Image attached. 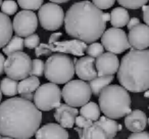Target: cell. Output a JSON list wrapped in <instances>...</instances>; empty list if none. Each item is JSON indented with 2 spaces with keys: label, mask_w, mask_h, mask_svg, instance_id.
<instances>
[{
  "label": "cell",
  "mask_w": 149,
  "mask_h": 139,
  "mask_svg": "<svg viewBox=\"0 0 149 139\" xmlns=\"http://www.w3.org/2000/svg\"><path fill=\"white\" fill-rule=\"evenodd\" d=\"M128 139H149V132L141 131V132H135L129 136Z\"/></svg>",
  "instance_id": "36"
},
{
  "label": "cell",
  "mask_w": 149,
  "mask_h": 139,
  "mask_svg": "<svg viewBox=\"0 0 149 139\" xmlns=\"http://www.w3.org/2000/svg\"><path fill=\"white\" fill-rule=\"evenodd\" d=\"M104 51V47L101 43H98V42H93V43H90L89 46H87L86 48V52L89 56L93 58H97L99 55H101Z\"/></svg>",
  "instance_id": "31"
},
{
  "label": "cell",
  "mask_w": 149,
  "mask_h": 139,
  "mask_svg": "<svg viewBox=\"0 0 149 139\" xmlns=\"http://www.w3.org/2000/svg\"><path fill=\"white\" fill-rule=\"evenodd\" d=\"M128 40L131 47L134 49L143 50L149 47V27L146 24H139L130 30Z\"/></svg>",
  "instance_id": "15"
},
{
  "label": "cell",
  "mask_w": 149,
  "mask_h": 139,
  "mask_svg": "<svg viewBox=\"0 0 149 139\" xmlns=\"http://www.w3.org/2000/svg\"><path fill=\"white\" fill-rule=\"evenodd\" d=\"M19 7L27 10H37L43 4V0H17Z\"/></svg>",
  "instance_id": "28"
},
{
  "label": "cell",
  "mask_w": 149,
  "mask_h": 139,
  "mask_svg": "<svg viewBox=\"0 0 149 139\" xmlns=\"http://www.w3.org/2000/svg\"><path fill=\"white\" fill-rule=\"evenodd\" d=\"M97 122H98V124L103 127L106 134H107L108 139L114 138L116 133L122 130V126H120V124H118V122H116V120L108 118V117H106V116L100 117L97 120Z\"/></svg>",
  "instance_id": "22"
},
{
  "label": "cell",
  "mask_w": 149,
  "mask_h": 139,
  "mask_svg": "<svg viewBox=\"0 0 149 139\" xmlns=\"http://www.w3.org/2000/svg\"><path fill=\"white\" fill-rule=\"evenodd\" d=\"M1 3H2V0H0V6H1Z\"/></svg>",
  "instance_id": "47"
},
{
  "label": "cell",
  "mask_w": 149,
  "mask_h": 139,
  "mask_svg": "<svg viewBox=\"0 0 149 139\" xmlns=\"http://www.w3.org/2000/svg\"><path fill=\"white\" fill-rule=\"evenodd\" d=\"M40 44V37L37 34H32L26 37V39H24V45L25 47L29 48V49H34Z\"/></svg>",
  "instance_id": "33"
},
{
  "label": "cell",
  "mask_w": 149,
  "mask_h": 139,
  "mask_svg": "<svg viewBox=\"0 0 149 139\" xmlns=\"http://www.w3.org/2000/svg\"><path fill=\"white\" fill-rule=\"evenodd\" d=\"M139 24H140V20L138 17H132V19L129 20L128 24H127V27H128L129 30H131L134 27H136V26H138Z\"/></svg>",
  "instance_id": "38"
},
{
  "label": "cell",
  "mask_w": 149,
  "mask_h": 139,
  "mask_svg": "<svg viewBox=\"0 0 149 139\" xmlns=\"http://www.w3.org/2000/svg\"><path fill=\"white\" fill-rule=\"evenodd\" d=\"M49 1H51V2H53V3H57V4H59V3H65V2H68L70 0H49Z\"/></svg>",
  "instance_id": "43"
},
{
  "label": "cell",
  "mask_w": 149,
  "mask_h": 139,
  "mask_svg": "<svg viewBox=\"0 0 149 139\" xmlns=\"http://www.w3.org/2000/svg\"><path fill=\"white\" fill-rule=\"evenodd\" d=\"M1 13H5L7 15H15L17 11V3L13 0H5L1 3Z\"/></svg>",
  "instance_id": "32"
},
{
  "label": "cell",
  "mask_w": 149,
  "mask_h": 139,
  "mask_svg": "<svg viewBox=\"0 0 149 139\" xmlns=\"http://www.w3.org/2000/svg\"><path fill=\"white\" fill-rule=\"evenodd\" d=\"M130 15L125 7H116L110 13V24L113 28H123L128 24Z\"/></svg>",
  "instance_id": "21"
},
{
  "label": "cell",
  "mask_w": 149,
  "mask_h": 139,
  "mask_svg": "<svg viewBox=\"0 0 149 139\" xmlns=\"http://www.w3.org/2000/svg\"><path fill=\"white\" fill-rule=\"evenodd\" d=\"M100 112L101 110H100L99 105L95 102H87L86 104L82 105L81 110H79V114L81 116L92 122H95L100 118Z\"/></svg>",
  "instance_id": "25"
},
{
  "label": "cell",
  "mask_w": 149,
  "mask_h": 139,
  "mask_svg": "<svg viewBox=\"0 0 149 139\" xmlns=\"http://www.w3.org/2000/svg\"><path fill=\"white\" fill-rule=\"evenodd\" d=\"M149 0H118L120 6L129 9H138L145 5Z\"/></svg>",
  "instance_id": "30"
},
{
  "label": "cell",
  "mask_w": 149,
  "mask_h": 139,
  "mask_svg": "<svg viewBox=\"0 0 149 139\" xmlns=\"http://www.w3.org/2000/svg\"><path fill=\"white\" fill-rule=\"evenodd\" d=\"M92 121L88 120V119L84 118L83 116H77L76 117V120H74V124H76V127H78V128H81V129H84L86 128V127L90 126V125L92 124Z\"/></svg>",
  "instance_id": "35"
},
{
  "label": "cell",
  "mask_w": 149,
  "mask_h": 139,
  "mask_svg": "<svg viewBox=\"0 0 149 139\" xmlns=\"http://www.w3.org/2000/svg\"><path fill=\"white\" fill-rule=\"evenodd\" d=\"M4 62H5L4 55L2 53H0V76L4 73Z\"/></svg>",
  "instance_id": "40"
},
{
  "label": "cell",
  "mask_w": 149,
  "mask_h": 139,
  "mask_svg": "<svg viewBox=\"0 0 149 139\" xmlns=\"http://www.w3.org/2000/svg\"><path fill=\"white\" fill-rule=\"evenodd\" d=\"M44 68H45V64L43 60L36 58V59L32 60V66H31V72H30V76H36V77H42L44 75Z\"/></svg>",
  "instance_id": "29"
},
{
  "label": "cell",
  "mask_w": 149,
  "mask_h": 139,
  "mask_svg": "<svg viewBox=\"0 0 149 139\" xmlns=\"http://www.w3.org/2000/svg\"><path fill=\"white\" fill-rule=\"evenodd\" d=\"M148 124H149V119H148Z\"/></svg>",
  "instance_id": "49"
},
{
  "label": "cell",
  "mask_w": 149,
  "mask_h": 139,
  "mask_svg": "<svg viewBox=\"0 0 149 139\" xmlns=\"http://www.w3.org/2000/svg\"><path fill=\"white\" fill-rule=\"evenodd\" d=\"M45 78L54 84H65L74 75V60L64 53H57L49 56L44 68Z\"/></svg>",
  "instance_id": "5"
},
{
  "label": "cell",
  "mask_w": 149,
  "mask_h": 139,
  "mask_svg": "<svg viewBox=\"0 0 149 139\" xmlns=\"http://www.w3.org/2000/svg\"><path fill=\"white\" fill-rule=\"evenodd\" d=\"M35 136L36 139H68V133L59 124L48 123L38 129Z\"/></svg>",
  "instance_id": "17"
},
{
  "label": "cell",
  "mask_w": 149,
  "mask_h": 139,
  "mask_svg": "<svg viewBox=\"0 0 149 139\" xmlns=\"http://www.w3.org/2000/svg\"><path fill=\"white\" fill-rule=\"evenodd\" d=\"M74 130L79 133L80 139H108L105 130L101 125L98 124L97 121L84 129L76 127Z\"/></svg>",
  "instance_id": "19"
},
{
  "label": "cell",
  "mask_w": 149,
  "mask_h": 139,
  "mask_svg": "<svg viewBox=\"0 0 149 139\" xmlns=\"http://www.w3.org/2000/svg\"><path fill=\"white\" fill-rule=\"evenodd\" d=\"M0 139H13V138H11V137H7V136H4V137H1Z\"/></svg>",
  "instance_id": "45"
},
{
  "label": "cell",
  "mask_w": 149,
  "mask_h": 139,
  "mask_svg": "<svg viewBox=\"0 0 149 139\" xmlns=\"http://www.w3.org/2000/svg\"><path fill=\"white\" fill-rule=\"evenodd\" d=\"M147 123H148V119H147L146 114L140 110H131L125 119L126 128L132 133L144 131L147 126Z\"/></svg>",
  "instance_id": "18"
},
{
  "label": "cell",
  "mask_w": 149,
  "mask_h": 139,
  "mask_svg": "<svg viewBox=\"0 0 149 139\" xmlns=\"http://www.w3.org/2000/svg\"><path fill=\"white\" fill-rule=\"evenodd\" d=\"M21 97L25 98L27 100H33V97H34V93H25V94H21Z\"/></svg>",
  "instance_id": "41"
},
{
  "label": "cell",
  "mask_w": 149,
  "mask_h": 139,
  "mask_svg": "<svg viewBox=\"0 0 149 139\" xmlns=\"http://www.w3.org/2000/svg\"><path fill=\"white\" fill-rule=\"evenodd\" d=\"M144 97L149 98V88L146 90V91H144Z\"/></svg>",
  "instance_id": "44"
},
{
  "label": "cell",
  "mask_w": 149,
  "mask_h": 139,
  "mask_svg": "<svg viewBox=\"0 0 149 139\" xmlns=\"http://www.w3.org/2000/svg\"><path fill=\"white\" fill-rule=\"evenodd\" d=\"M29 139H31V138H29Z\"/></svg>",
  "instance_id": "50"
},
{
  "label": "cell",
  "mask_w": 149,
  "mask_h": 139,
  "mask_svg": "<svg viewBox=\"0 0 149 139\" xmlns=\"http://www.w3.org/2000/svg\"><path fill=\"white\" fill-rule=\"evenodd\" d=\"M74 73L83 81H91L97 77V71L95 68V59L91 56H82L77 59L74 58Z\"/></svg>",
  "instance_id": "14"
},
{
  "label": "cell",
  "mask_w": 149,
  "mask_h": 139,
  "mask_svg": "<svg viewBox=\"0 0 149 139\" xmlns=\"http://www.w3.org/2000/svg\"><path fill=\"white\" fill-rule=\"evenodd\" d=\"M114 2H116V0H92V3L101 10L108 9L114 4Z\"/></svg>",
  "instance_id": "34"
},
{
  "label": "cell",
  "mask_w": 149,
  "mask_h": 139,
  "mask_svg": "<svg viewBox=\"0 0 149 139\" xmlns=\"http://www.w3.org/2000/svg\"><path fill=\"white\" fill-rule=\"evenodd\" d=\"M79 114V110L77 108L70 106L68 104L60 103L54 112V119L55 121L63 128H72L74 125V120L76 117Z\"/></svg>",
  "instance_id": "16"
},
{
  "label": "cell",
  "mask_w": 149,
  "mask_h": 139,
  "mask_svg": "<svg viewBox=\"0 0 149 139\" xmlns=\"http://www.w3.org/2000/svg\"><path fill=\"white\" fill-rule=\"evenodd\" d=\"M101 44L104 49L114 54H120L130 49L128 35L120 28H110L101 36Z\"/></svg>",
  "instance_id": "11"
},
{
  "label": "cell",
  "mask_w": 149,
  "mask_h": 139,
  "mask_svg": "<svg viewBox=\"0 0 149 139\" xmlns=\"http://www.w3.org/2000/svg\"><path fill=\"white\" fill-rule=\"evenodd\" d=\"M17 85H19V83L17 80L6 77L0 82V90L5 96H15L19 93L17 92Z\"/></svg>",
  "instance_id": "26"
},
{
  "label": "cell",
  "mask_w": 149,
  "mask_h": 139,
  "mask_svg": "<svg viewBox=\"0 0 149 139\" xmlns=\"http://www.w3.org/2000/svg\"><path fill=\"white\" fill-rule=\"evenodd\" d=\"M112 139H114V138H112Z\"/></svg>",
  "instance_id": "51"
},
{
  "label": "cell",
  "mask_w": 149,
  "mask_h": 139,
  "mask_svg": "<svg viewBox=\"0 0 149 139\" xmlns=\"http://www.w3.org/2000/svg\"><path fill=\"white\" fill-rule=\"evenodd\" d=\"M87 48V43L78 39L56 41L54 43H41L35 48L36 56L49 55L52 52L72 54L74 56H83Z\"/></svg>",
  "instance_id": "7"
},
{
  "label": "cell",
  "mask_w": 149,
  "mask_h": 139,
  "mask_svg": "<svg viewBox=\"0 0 149 139\" xmlns=\"http://www.w3.org/2000/svg\"><path fill=\"white\" fill-rule=\"evenodd\" d=\"M13 31L19 37H27L35 33L38 28V17L33 10L23 9L13 19Z\"/></svg>",
  "instance_id": "12"
},
{
  "label": "cell",
  "mask_w": 149,
  "mask_h": 139,
  "mask_svg": "<svg viewBox=\"0 0 149 139\" xmlns=\"http://www.w3.org/2000/svg\"><path fill=\"white\" fill-rule=\"evenodd\" d=\"M38 20L44 30L56 31L64 23V11L57 3H45L39 8Z\"/></svg>",
  "instance_id": "10"
},
{
  "label": "cell",
  "mask_w": 149,
  "mask_h": 139,
  "mask_svg": "<svg viewBox=\"0 0 149 139\" xmlns=\"http://www.w3.org/2000/svg\"><path fill=\"white\" fill-rule=\"evenodd\" d=\"M13 23L7 15L0 13V48H3L13 37Z\"/></svg>",
  "instance_id": "20"
},
{
  "label": "cell",
  "mask_w": 149,
  "mask_h": 139,
  "mask_svg": "<svg viewBox=\"0 0 149 139\" xmlns=\"http://www.w3.org/2000/svg\"><path fill=\"white\" fill-rule=\"evenodd\" d=\"M143 11V21L149 27V5H143L142 6Z\"/></svg>",
  "instance_id": "37"
},
{
  "label": "cell",
  "mask_w": 149,
  "mask_h": 139,
  "mask_svg": "<svg viewBox=\"0 0 149 139\" xmlns=\"http://www.w3.org/2000/svg\"><path fill=\"white\" fill-rule=\"evenodd\" d=\"M64 28L70 37L85 43H93L101 38L106 28L101 9L91 1L76 2L64 15Z\"/></svg>",
  "instance_id": "2"
},
{
  "label": "cell",
  "mask_w": 149,
  "mask_h": 139,
  "mask_svg": "<svg viewBox=\"0 0 149 139\" xmlns=\"http://www.w3.org/2000/svg\"><path fill=\"white\" fill-rule=\"evenodd\" d=\"M24 47V39L19 36H15V37H11V39L7 42V44L2 48L3 53L6 54V55H10V54L15 53L17 51H23Z\"/></svg>",
  "instance_id": "27"
},
{
  "label": "cell",
  "mask_w": 149,
  "mask_h": 139,
  "mask_svg": "<svg viewBox=\"0 0 149 139\" xmlns=\"http://www.w3.org/2000/svg\"><path fill=\"white\" fill-rule=\"evenodd\" d=\"M61 90L54 83H45L39 86L34 92V104L41 112H49L55 110L60 104Z\"/></svg>",
  "instance_id": "8"
},
{
  "label": "cell",
  "mask_w": 149,
  "mask_h": 139,
  "mask_svg": "<svg viewBox=\"0 0 149 139\" xmlns=\"http://www.w3.org/2000/svg\"><path fill=\"white\" fill-rule=\"evenodd\" d=\"M120 60L116 54L106 52L99 55L95 60V68L98 76H109L118 73Z\"/></svg>",
  "instance_id": "13"
},
{
  "label": "cell",
  "mask_w": 149,
  "mask_h": 139,
  "mask_svg": "<svg viewBox=\"0 0 149 139\" xmlns=\"http://www.w3.org/2000/svg\"><path fill=\"white\" fill-rule=\"evenodd\" d=\"M62 36V33L61 32H57V33H53L51 36L49 37V42L48 43H54V42L58 41L60 37Z\"/></svg>",
  "instance_id": "39"
},
{
  "label": "cell",
  "mask_w": 149,
  "mask_h": 139,
  "mask_svg": "<svg viewBox=\"0 0 149 139\" xmlns=\"http://www.w3.org/2000/svg\"><path fill=\"white\" fill-rule=\"evenodd\" d=\"M32 59L27 53L17 51L8 55L4 62V73L13 80H23L29 77L31 72Z\"/></svg>",
  "instance_id": "9"
},
{
  "label": "cell",
  "mask_w": 149,
  "mask_h": 139,
  "mask_svg": "<svg viewBox=\"0 0 149 139\" xmlns=\"http://www.w3.org/2000/svg\"><path fill=\"white\" fill-rule=\"evenodd\" d=\"M0 138H1V134H0Z\"/></svg>",
  "instance_id": "48"
},
{
  "label": "cell",
  "mask_w": 149,
  "mask_h": 139,
  "mask_svg": "<svg viewBox=\"0 0 149 139\" xmlns=\"http://www.w3.org/2000/svg\"><path fill=\"white\" fill-rule=\"evenodd\" d=\"M113 81V75L109 76H97L96 78L89 81V86L91 88L92 93L95 96H99L100 92L106 87L110 85V83Z\"/></svg>",
  "instance_id": "23"
},
{
  "label": "cell",
  "mask_w": 149,
  "mask_h": 139,
  "mask_svg": "<svg viewBox=\"0 0 149 139\" xmlns=\"http://www.w3.org/2000/svg\"><path fill=\"white\" fill-rule=\"evenodd\" d=\"M118 80L128 91L139 93L149 88V50L132 49L123 56Z\"/></svg>",
  "instance_id": "3"
},
{
  "label": "cell",
  "mask_w": 149,
  "mask_h": 139,
  "mask_svg": "<svg viewBox=\"0 0 149 139\" xmlns=\"http://www.w3.org/2000/svg\"><path fill=\"white\" fill-rule=\"evenodd\" d=\"M42 122V112L23 97H11L0 103V134L13 139H29Z\"/></svg>",
  "instance_id": "1"
},
{
  "label": "cell",
  "mask_w": 149,
  "mask_h": 139,
  "mask_svg": "<svg viewBox=\"0 0 149 139\" xmlns=\"http://www.w3.org/2000/svg\"><path fill=\"white\" fill-rule=\"evenodd\" d=\"M100 110L110 119H120L131 112V96L123 86L108 85L100 92Z\"/></svg>",
  "instance_id": "4"
},
{
  "label": "cell",
  "mask_w": 149,
  "mask_h": 139,
  "mask_svg": "<svg viewBox=\"0 0 149 139\" xmlns=\"http://www.w3.org/2000/svg\"><path fill=\"white\" fill-rule=\"evenodd\" d=\"M61 95L66 104L79 108L89 102L92 91L89 84L83 80H70L65 83L61 90Z\"/></svg>",
  "instance_id": "6"
},
{
  "label": "cell",
  "mask_w": 149,
  "mask_h": 139,
  "mask_svg": "<svg viewBox=\"0 0 149 139\" xmlns=\"http://www.w3.org/2000/svg\"><path fill=\"white\" fill-rule=\"evenodd\" d=\"M1 99H2V92L0 90V102H1Z\"/></svg>",
  "instance_id": "46"
},
{
  "label": "cell",
  "mask_w": 149,
  "mask_h": 139,
  "mask_svg": "<svg viewBox=\"0 0 149 139\" xmlns=\"http://www.w3.org/2000/svg\"><path fill=\"white\" fill-rule=\"evenodd\" d=\"M103 20L105 23H108L110 21V15L109 13H103Z\"/></svg>",
  "instance_id": "42"
},
{
  "label": "cell",
  "mask_w": 149,
  "mask_h": 139,
  "mask_svg": "<svg viewBox=\"0 0 149 139\" xmlns=\"http://www.w3.org/2000/svg\"><path fill=\"white\" fill-rule=\"evenodd\" d=\"M40 86V80L36 76H30L25 79L21 80L17 85V92L19 94L34 93Z\"/></svg>",
  "instance_id": "24"
}]
</instances>
